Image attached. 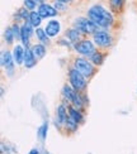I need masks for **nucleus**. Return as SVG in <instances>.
I'll list each match as a JSON object with an SVG mask.
<instances>
[{
    "label": "nucleus",
    "mask_w": 137,
    "mask_h": 154,
    "mask_svg": "<svg viewBox=\"0 0 137 154\" xmlns=\"http://www.w3.org/2000/svg\"><path fill=\"white\" fill-rule=\"evenodd\" d=\"M88 17L91 22L102 28H108L113 23L112 14L106 8H103V5H93L88 10Z\"/></svg>",
    "instance_id": "f257e3e1"
},
{
    "label": "nucleus",
    "mask_w": 137,
    "mask_h": 154,
    "mask_svg": "<svg viewBox=\"0 0 137 154\" xmlns=\"http://www.w3.org/2000/svg\"><path fill=\"white\" fill-rule=\"evenodd\" d=\"M98 25L95 23H93L90 20V19H86V18H77L76 20H75V29L76 30H79L81 32V33H96V32H99L98 30Z\"/></svg>",
    "instance_id": "f03ea898"
},
{
    "label": "nucleus",
    "mask_w": 137,
    "mask_h": 154,
    "mask_svg": "<svg viewBox=\"0 0 137 154\" xmlns=\"http://www.w3.org/2000/svg\"><path fill=\"white\" fill-rule=\"evenodd\" d=\"M75 69L79 73H81L84 77H90L94 73V67L90 62H88L86 60H76L75 61Z\"/></svg>",
    "instance_id": "7ed1b4c3"
},
{
    "label": "nucleus",
    "mask_w": 137,
    "mask_h": 154,
    "mask_svg": "<svg viewBox=\"0 0 137 154\" xmlns=\"http://www.w3.org/2000/svg\"><path fill=\"white\" fill-rule=\"evenodd\" d=\"M69 77H70L71 85H73V87H74L75 90H83L84 87H85V85H86L85 79H84V76H83L81 73L77 72L75 68L70 69Z\"/></svg>",
    "instance_id": "20e7f679"
},
{
    "label": "nucleus",
    "mask_w": 137,
    "mask_h": 154,
    "mask_svg": "<svg viewBox=\"0 0 137 154\" xmlns=\"http://www.w3.org/2000/svg\"><path fill=\"white\" fill-rule=\"evenodd\" d=\"M93 39L95 44H98L99 47H103V48H108L112 44V37L108 33H106V32H100V30L96 32L93 37Z\"/></svg>",
    "instance_id": "39448f33"
},
{
    "label": "nucleus",
    "mask_w": 137,
    "mask_h": 154,
    "mask_svg": "<svg viewBox=\"0 0 137 154\" xmlns=\"http://www.w3.org/2000/svg\"><path fill=\"white\" fill-rule=\"evenodd\" d=\"M75 49L79 53L81 54H85V56H93L95 53V48L93 46V43L89 42V41H81L79 42L75 46Z\"/></svg>",
    "instance_id": "423d86ee"
},
{
    "label": "nucleus",
    "mask_w": 137,
    "mask_h": 154,
    "mask_svg": "<svg viewBox=\"0 0 137 154\" xmlns=\"http://www.w3.org/2000/svg\"><path fill=\"white\" fill-rule=\"evenodd\" d=\"M38 14L41 15V18H50V17H55L57 14V10L56 8L48 4H41L40 8H38Z\"/></svg>",
    "instance_id": "0eeeda50"
},
{
    "label": "nucleus",
    "mask_w": 137,
    "mask_h": 154,
    "mask_svg": "<svg viewBox=\"0 0 137 154\" xmlns=\"http://www.w3.org/2000/svg\"><path fill=\"white\" fill-rule=\"evenodd\" d=\"M31 25H32L31 23H25L22 27V29H21V39H22L24 46H27V44H28L29 37L32 34V27H31Z\"/></svg>",
    "instance_id": "6e6552de"
},
{
    "label": "nucleus",
    "mask_w": 137,
    "mask_h": 154,
    "mask_svg": "<svg viewBox=\"0 0 137 154\" xmlns=\"http://www.w3.org/2000/svg\"><path fill=\"white\" fill-rule=\"evenodd\" d=\"M60 32V23L57 20H51L48 22L47 27H46V34L48 37H54Z\"/></svg>",
    "instance_id": "1a4fd4ad"
},
{
    "label": "nucleus",
    "mask_w": 137,
    "mask_h": 154,
    "mask_svg": "<svg viewBox=\"0 0 137 154\" xmlns=\"http://www.w3.org/2000/svg\"><path fill=\"white\" fill-rule=\"evenodd\" d=\"M13 57H11V54L10 53H8V52H5V53H3V57H2V63H3V66L8 69V72H9V75L13 72V68H14V63H13Z\"/></svg>",
    "instance_id": "9d476101"
},
{
    "label": "nucleus",
    "mask_w": 137,
    "mask_h": 154,
    "mask_svg": "<svg viewBox=\"0 0 137 154\" xmlns=\"http://www.w3.org/2000/svg\"><path fill=\"white\" fill-rule=\"evenodd\" d=\"M24 51L22 48V46H17L14 48V52H13V58H14V61L18 63V65H21V63H23L24 61Z\"/></svg>",
    "instance_id": "9b49d317"
},
{
    "label": "nucleus",
    "mask_w": 137,
    "mask_h": 154,
    "mask_svg": "<svg viewBox=\"0 0 137 154\" xmlns=\"http://www.w3.org/2000/svg\"><path fill=\"white\" fill-rule=\"evenodd\" d=\"M24 63H25V67H33L34 63H36V58L33 53H32L31 49H25V53H24Z\"/></svg>",
    "instance_id": "f8f14e48"
},
{
    "label": "nucleus",
    "mask_w": 137,
    "mask_h": 154,
    "mask_svg": "<svg viewBox=\"0 0 137 154\" xmlns=\"http://www.w3.org/2000/svg\"><path fill=\"white\" fill-rule=\"evenodd\" d=\"M31 51H32V53H33L34 58H42L46 53V48H44L43 44H36Z\"/></svg>",
    "instance_id": "ddd939ff"
},
{
    "label": "nucleus",
    "mask_w": 137,
    "mask_h": 154,
    "mask_svg": "<svg viewBox=\"0 0 137 154\" xmlns=\"http://www.w3.org/2000/svg\"><path fill=\"white\" fill-rule=\"evenodd\" d=\"M41 20H42V18H41V15L38 14L37 11H32L31 13V15H29V23L33 25V27H38V25L41 24Z\"/></svg>",
    "instance_id": "4468645a"
},
{
    "label": "nucleus",
    "mask_w": 137,
    "mask_h": 154,
    "mask_svg": "<svg viewBox=\"0 0 137 154\" xmlns=\"http://www.w3.org/2000/svg\"><path fill=\"white\" fill-rule=\"evenodd\" d=\"M57 118H58V121L60 123H65L67 120V114H66V109H65L62 105H60L57 107Z\"/></svg>",
    "instance_id": "2eb2a0df"
},
{
    "label": "nucleus",
    "mask_w": 137,
    "mask_h": 154,
    "mask_svg": "<svg viewBox=\"0 0 137 154\" xmlns=\"http://www.w3.org/2000/svg\"><path fill=\"white\" fill-rule=\"evenodd\" d=\"M62 92H64V95H65V97H66L67 100H70L71 102H73V100H74V96H75V91L73 88H71L70 86H64V90H62Z\"/></svg>",
    "instance_id": "dca6fc26"
},
{
    "label": "nucleus",
    "mask_w": 137,
    "mask_h": 154,
    "mask_svg": "<svg viewBox=\"0 0 137 154\" xmlns=\"http://www.w3.org/2000/svg\"><path fill=\"white\" fill-rule=\"evenodd\" d=\"M69 114H70V116L73 118L75 121H81V119H83V115L80 114V112H77V110H75V109H73V107H70L69 109Z\"/></svg>",
    "instance_id": "f3484780"
},
{
    "label": "nucleus",
    "mask_w": 137,
    "mask_h": 154,
    "mask_svg": "<svg viewBox=\"0 0 137 154\" xmlns=\"http://www.w3.org/2000/svg\"><path fill=\"white\" fill-rule=\"evenodd\" d=\"M79 33H80V32L74 28V29H70L66 33V35H67V38L70 41H77V39H79Z\"/></svg>",
    "instance_id": "a211bd4d"
},
{
    "label": "nucleus",
    "mask_w": 137,
    "mask_h": 154,
    "mask_svg": "<svg viewBox=\"0 0 137 154\" xmlns=\"http://www.w3.org/2000/svg\"><path fill=\"white\" fill-rule=\"evenodd\" d=\"M36 34H37V38H38V39H40L42 43H47V34H46V30L38 28V29L36 30Z\"/></svg>",
    "instance_id": "6ab92c4d"
},
{
    "label": "nucleus",
    "mask_w": 137,
    "mask_h": 154,
    "mask_svg": "<svg viewBox=\"0 0 137 154\" xmlns=\"http://www.w3.org/2000/svg\"><path fill=\"white\" fill-rule=\"evenodd\" d=\"M66 126L69 128L70 130H75L77 128V121H75L71 116H69L67 120H66Z\"/></svg>",
    "instance_id": "aec40b11"
},
{
    "label": "nucleus",
    "mask_w": 137,
    "mask_h": 154,
    "mask_svg": "<svg viewBox=\"0 0 137 154\" xmlns=\"http://www.w3.org/2000/svg\"><path fill=\"white\" fill-rule=\"evenodd\" d=\"M90 60L94 62V65H100L102 60H103V56L100 53H94L93 56H90Z\"/></svg>",
    "instance_id": "412c9836"
},
{
    "label": "nucleus",
    "mask_w": 137,
    "mask_h": 154,
    "mask_svg": "<svg viewBox=\"0 0 137 154\" xmlns=\"http://www.w3.org/2000/svg\"><path fill=\"white\" fill-rule=\"evenodd\" d=\"M14 33H13V28H9L8 30L5 32V41L8 42V43H11L13 39H14Z\"/></svg>",
    "instance_id": "4be33fe9"
},
{
    "label": "nucleus",
    "mask_w": 137,
    "mask_h": 154,
    "mask_svg": "<svg viewBox=\"0 0 137 154\" xmlns=\"http://www.w3.org/2000/svg\"><path fill=\"white\" fill-rule=\"evenodd\" d=\"M24 5H25V8H28V9H33L37 5V2H33V0H25Z\"/></svg>",
    "instance_id": "5701e85b"
},
{
    "label": "nucleus",
    "mask_w": 137,
    "mask_h": 154,
    "mask_svg": "<svg viewBox=\"0 0 137 154\" xmlns=\"http://www.w3.org/2000/svg\"><path fill=\"white\" fill-rule=\"evenodd\" d=\"M65 5H66V3H65V2H56V3H55L56 10H57V9H58V10H65V9H66V6H65Z\"/></svg>",
    "instance_id": "b1692460"
},
{
    "label": "nucleus",
    "mask_w": 137,
    "mask_h": 154,
    "mask_svg": "<svg viewBox=\"0 0 137 154\" xmlns=\"http://www.w3.org/2000/svg\"><path fill=\"white\" fill-rule=\"evenodd\" d=\"M46 133H47V124H43V125H42V128L40 129V134H41L42 139H44V138H46Z\"/></svg>",
    "instance_id": "393cba45"
},
{
    "label": "nucleus",
    "mask_w": 137,
    "mask_h": 154,
    "mask_svg": "<svg viewBox=\"0 0 137 154\" xmlns=\"http://www.w3.org/2000/svg\"><path fill=\"white\" fill-rule=\"evenodd\" d=\"M13 33H14V37L15 38H18L19 35H21V34H19V28H18V25H13Z\"/></svg>",
    "instance_id": "a878e982"
},
{
    "label": "nucleus",
    "mask_w": 137,
    "mask_h": 154,
    "mask_svg": "<svg viewBox=\"0 0 137 154\" xmlns=\"http://www.w3.org/2000/svg\"><path fill=\"white\" fill-rule=\"evenodd\" d=\"M110 4H112V5H122L123 2H122V0H113V2H110Z\"/></svg>",
    "instance_id": "bb28decb"
},
{
    "label": "nucleus",
    "mask_w": 137,
    "mask_h": 154,
    "mask_svg": "<svg viewBox=\"0 0 137 154\" xmlns=\"http://www.w3.org/2000/svg\"><path fill=\"white\" fill-rule=\"evenodd\" d=\"M29 154H38V150H37V149H33V150H32Z\"/></svg>",
    "instance_id": "cd10ccee"
}]
</instances>
